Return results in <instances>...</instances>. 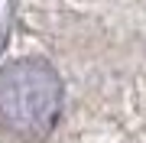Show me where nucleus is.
Returning a JSON list of instances; mask_svg holds the SVG:
<instances>
[{"mask_svg":"<svg viewBox=\"0 0 146 143\" xmlns=\"http://www.w3.org/2000/svg\"><path fill=\"white\" fill-rule=\"evenodd\" d=\"M62 114V81L39 59H20L0 72V120L23 137H42Z\"/></svg>","mask_w":146,"mask_h":143,"instance_id":"f257e3e1","label":"nucleus"}]
</instances>
